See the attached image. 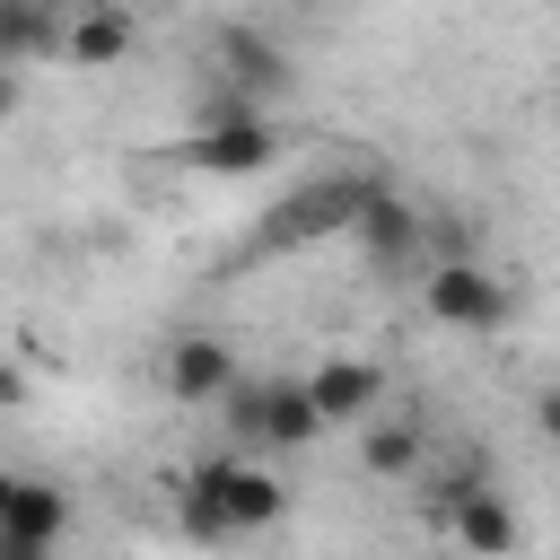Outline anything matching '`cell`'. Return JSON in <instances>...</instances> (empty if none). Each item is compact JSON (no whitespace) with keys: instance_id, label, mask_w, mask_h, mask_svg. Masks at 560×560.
<instances>
[{"instance_id":"cell-12","label":"cell","mask_w":560,"mask_h":560,"mask_svg":"<svg viewBox=\"0 0 560 560\" xmlns=\"http://www.w3.org/2000/svg\"><path fill=\"white\" fill-rule=\"evenodd\" d=\"M446 525H455L472 551H516V516H508V499H499V490H481V481L446 508Z\"/></svg>"},{"instance_id":"cell-17","label":"cell","mask_w":560,"mask_h":560,"mask_svg":"<svg viewBox=\"0 0 560 560\" xmlns=\"http://www.w3.org/2000/svg\"><path fill=\"white\" fill-rule=\"evenodd\" d=\"M0 402H26V376L18 368H0Z\"/></svg>"},{"instance_id":"cell-6","label":"cell","mask_w":560,"mask_h":560,"mask_svg":"<svg viewBox=\"0 0 560 560\" xmlns=\"http://www.w3.org/2000/svg\"><path fill=\"white\" fill-rule=\"evenodd\" d=\"M192 490H210V499L228 508V525H236V534H262V525H280V516H289L280 472H262V464H245V455H201V464H192Z\"/></svg>"},{"instance_id":"cell-3","label":"cell","mask_w":560,"mask_h":560,"mask_svg":"<svg viewBox=\"0 0 560 560\" xmlns=\"http://www.w3.org/2000/svg\"><path fill=\"white\" fill-rule=\"evenodd\" d=\"M420 306L446 324V332H499L508 315H516V298H508V280L490 271V262H472V254H446V262H420Z\"/></svg>"},{"instance_id":"cell-20","label":"cell","mask_w":560,"mask_h":560,"mask_svg":"<svg viewBox=\"0 0 560 560\" xmlns=\"http://www.w3.org/2000/svg\"><path fill=\"white\" fill-rule=\"evenodd\" d=\"M298 9H324V0H298Z\"/></svg>"},{"instance_id":"cell-1","label":"cell","mask_w":560,"mask_h":560,"mask_svg":"<svg viewBox=\"0 0 560 560\" xmlns=\"http://www.w3.org/2000/svg\"><path fill=\"white\" fill-rule=\"evenodd\" d=\"M219 411H228V429H236V438H254V446H315V438L332 429L306 376H271V385H228V394H219Z\"/></svg>"},{"instance_id":"cell-5","label":"cell","mask_w":560,"mask_h":560,"mask_svg":"<svg viewBox=\"0 0 560 560\" xmlns=\"http://www.w3.org/2000/svg\"><path fill=\"white\" fill-rule=\"evenodd\" d=\"M350 236H359V254H368L376 271H420V262H429V210H420V201H402L394 184H368V201H359Z\"/></svg>"},{"instance_id":"cell-9","label":"cell","mask_w":560,"mask_h":560,"mask_svg":"<svg viewBox=\"0 0 560 560\" xmlns=\"http://www.w3.org/2000/svg\"><path fill=\"white\" fill-rule=\"evenodd\" d=\"M228 385H236V350H228L219 332L166 341V394H175V402H219Z\"/></svg>"},{"instance_id":"cell-13","label":"cell","mask_w":560,"mask_h":560,"mask_svg":"<svg viewBox=\"0 0 560 560\" xmlns=\"http://www.w3.org/2000/svg\"><path fill=\"white\" fill-rule=\"evenodd\" d=\"M359 464L385 472V481H420V420H385L359 438Z\"/></svg>"},{"instance_id":"cell-10","label":"cell","mask_w":560,"mask_h":560,"mask_svg":"<svg viewBox=\"0 0 560 560\" xmlns=\"http://www.w3.org/2000/svg\"><path fill=\"white\" fill-rule=\"evenodd\" d=\"M306 385H315L324 420H332V429H350V420H368V411H376V394H385V368H376V359H324Z\"/></svg>"},{"instance_id":"cell-18","label":"cell","mask_w":560,"mask_h":560,"mask_svg":"<svg viewBox=\"0 0 560 560\" xmlns=\"http://www.w3.org/2000/svg\"><path fill=\"white\" fill-rule=\"evenodd\" d=\"M9 490H18V472H0V508H9Z\"/></svg>"},{"instance_id":"cell-2","label":"cell","mask_w":560,"mask_h":560,"mask_svg":"<svg viewBox=\"0 0 560 560\" xmlns=\"http://www.w3.org/2000/svg\"><path fill=\"white\" fill-rule=\"evenodd\" d=\"M280 158V131L254 114V96H210V114L192 122V140H184V166H201V175H262Z\"/></svg>"},{"instance_id":"cell-11","label":"cell","mask_w":560,"mask_h":560,"mask_svg":"<svg viewBox=\"0 0 560 560\" xmlns=\"http://www.w3.org/2000/svg\"><path fill=\"white\" fill-rule=\"evenodd\" d=\"M61 52V0H0V61Z\"/></svg>"},{"instance_id":"cell-14","label":"cell","mask_w":560,"mask_h":560,"mask_svg":"<svg viewBox=\"0 0 560 560\" xmlns=\"http://www.w3.org/2000/svg\"><path fill=\"white\" fill-rule=\"evenodd\" d=\"M219 52L236 61V96H280L289 88V61L271 44H254V35H219Z\"/></svg>"},{"instance_id":"cell-4","label":"cell","mask_w":560,"mask_h":560,"mask_svg":"<svg viewBox=\"0 0 560 560\" xmlns=\"http://www.w3.org/2000/svg\"><path fill=\"white\" fill-rule=\"evenodd\" d=\"M368 184H376V175H324V184H298V192L254 228V254H289V245H315V236L350 228L359 201H368Z\"/></svg>"},{"instance_id":"cell-15","label":"cell","mask_w":560,"mask_h":560,"mask_svg":"<svg viewBox=\"0 0 560 560\" xmlns=\"http://www.w3.org/2000/svg\"><path fill=\"white\" fill-rule=\"evenodd\" d=\"M534 429L560 446V385H542V394H534Z\"/></svg>"},{"instance_id":"cell-7","label":"cell","mask_w":560,"mask_h":560,"mask_svg":"<svg viewBox=\"0 0 560 560\" xmlns=\"http://www.w3.org/2000/svg\"><path fill=\"white\" fill-rule=\"evenodd\" d=\"M131 44H140V9H122V0H88V9L61 18V61L70 70H114Z\"/></svg>"},{"instance_id":"cell-19","label":"cell","mask_w":560,"mask_h":560,"mask_svg":"<svg viewBox=\"0 0 560 560\" xmlns=\"http://www.w3.org/2000/svg\"><path fill=\"white\" fill-rule=\"evenodd\" d=\"M122 9H158V0H122Z\"/></svg>"},{"instance_id":"cell-16","label":"cell","mask_w":560,"mask_h":560,"mask_svg":"<svg viewBox=\"0 0 560 560\" xmlns=\"http://www.w3.org/2000/svg\"><path fill=\"white\" fill-rule=\"evenodd\" d=\"M18 96H26V88H18V61H0V122L18 114Z\"/></svg>"},{"instance_id":"cell-8","label":"cell","mask_w":560,"mask_h":560,"mask_svg":"<svg viewBox=\"0 0 560 560\" xmlns=\"http://www.w3.org/2000/svg\"><path fill=\"white\" fill-rule=\"evenodd\" d=\"M61 534H70V490L18 481L9 508H0V560H35V551H52Z\"/></svg>"}]
</instances>
